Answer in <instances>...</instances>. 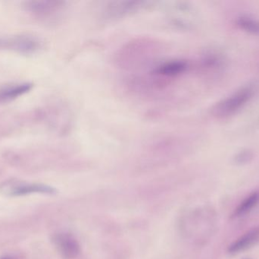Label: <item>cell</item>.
Segmentation results:
<instances>
[{
    "instance_id": "obj_1",
    "label": "cell",
    "mask_w": 259,
    "mask_h": 259,
    "mask_svg": "<svg viewBox=\"0 0 259 259\" xmlns=\"http://www.w3.org/2000/svg\"><path fill=\"white\" fill-rule=\"evenodd\" d=\"M23 6L33 18L47 23L55 22L61 18L65 8V3L60 1H27Z\"/></svg>"
},
{
    "instance_id": "obj_2",
    "label": "cell",
    "mask_w": 259,
    "mask_h": 259,
    "mask_svg": "<svg viewBox=\"0 0 259 259\" xmlns=\"http://www.w3.org/2000/svg\"><path fill=\"white\" fill-rule=\"evenodd\" d=\"M253 89L250 87L240 88L229 97L219 102L212 108L213 115L219 119L227 118L243 108L252 98Z\"/></svg>"
},
{
    "instance_id": "obj_3",
    "label": "cell",
    "mask_w": 259,
    "mask_h": 259,
    "mask_svg": "<svg viewBox=\"0 0 259 259\" xmlns=\"http://www.w3.org/2000/svg\"><path fill=\"white\" fill-rule=\"evenodd\" d=\"M53 242L56 250L63 258L75 259L80 255V243L73 234L58 233L53 236Z\"/></svg>"
},
{
    "instance_id": "obj_4",
    "label": "cell",
    "mask_w": 259,
    "mask_h": 259,
    "mask_svg": "<svg viewBox=\"0 0 259 259\" xmlns=\"http://www.w3.org/2000/svg\"><path fill=\"white\" fill-rule=\"evenodd\" d=\"M0 47L15 50L23 54H32L40 48V42L37 38L30 35L12 36L0 41Z\"/></svg>"
},
{
    "instance_id": "obj_5",
    "label": "cell",
    "mask_w": 259,
    "mask_h": 259,
    "mask_svg": "<svg viewBox=\"0 0 259 259\" xmlns=\"http://www.w3.org/2000/svg\"><path fill=\"white\" fill-rule=\"evenodd\" d=\"M3 191L9 196H24L31 194L53 195L56 190L50 186L39 183L18 182L5 187Z\"/></svg>"
},
{
    "instance_id": "obj_6",
    "label": "cell",
    "mask_w": 259,
    "mask_h": 259,
    "mask_svg": "<svg viewBox=\"0 0 259 259\" xmlns=\"http://www.w3.org/2000/svg\"><path fill=\"white\" fill-rule=\"evenodd\" d=\"M188 67L189 64L187 61L174 59L160 64L154 69L153 73L162 78L177 77L184 74Z\"/></svg>"
},
{
    "instance_id": "obj_7",
    "label": "cell",
    "mask_w": 259,
    "mask_h": 259,
    "mask_svg": "<svg viewBox=\"0 0 259 259\" xmlns=\"http://www.w3.org/2000/svg\"><path fill=\"white\" fill-rule=\"evenodd\" d=\"M259 243V227L252 228L240 236L228 248L230 254H237L243 252Z\"/></svg>"
},
{
    "instance_id": "obj_8",
    "label": "cell",
    "mask_w": 259,
    "mask_h": 259,
    "mask_svg": "<svg viewBox=\"0 0 259 259\" xmlns=\"http://www.w3.org/2000/svg\"><path fill=\"white\" fill-rule=\"evenodd\" d=\"M146 5H149L147 2H120V3H111L110 6H108L106 14L109 18H117V17L123 16L124 14L131 13V12H137L142 8L146 7Z\"/></svg>"
},
{
    "instance_id": "obj_9",
    "label": "cell",
    "mask_w": 259,
    "mask_h": 259,
    "mask_svg": "<svg viewBox=\"0 0 259 259\" xmlns=\"http://www.w3.org/2000/svg\"><path fill=\"white\" fill-rule=\"evenodd\" d=\"M33 88V84L29 82L12 84L0 88V102H9L15 100L26 93L29 92Z\"/></svg>"
},
{
    "instance_id": "obj_10",
    "label": "cell",
    "mask_w": 259,
    "mask_h": 259,
    "mask_svg": "<svg viewBox=\"0 0 259 259\" xmlns=\"http://www.w3.org/2000/svg\"><path fill=\"white\" fill-rule=\"evenodd\" d=\"M259 202V193L255 192L246 198L233 213V217H240L249 214L253 208L257 206Z\"/></svg>"
},
{
    "instance_id": "obj_11",
    "label": "cell",
    "mask_w": 259,
    "mask_h": 259,
    "mask_svg": "<svg viewBox=\"0 0 259 259\" xmlns=\"http://www.w3.org/2000/svg\"><path fill=\"white\" fill-rule=\"evenodd\" d=\"M238 25L243 30L253 34H259V21L249 17H242L238 20Z\"/></svg>"
},
{
    "instance_id": "obj_12",
    "label": "cell",
    "mask_w": 259,
    "mask_h": 259,
    "mask_svg": "<svg viewBox=\"0 0 259 259\" xmlns=\"http://www.w3.org/2000/svg\"><path fill=\"white\" fill-rule=\"evenodd\" d=\"M0 259H16V258H12V257H10V256H5V257H3V258H1Z\"/></svg>"
}]
</instances>
